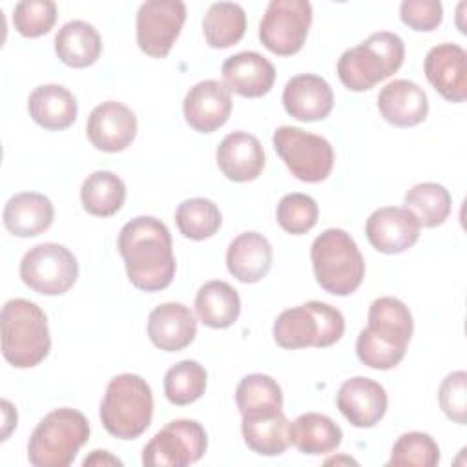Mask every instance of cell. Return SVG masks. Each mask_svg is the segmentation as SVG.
<instances>
[{"mask_svg": "<svg viewBox=\"0 0 467 467\" xmlns=\"http://www.w3.org/2000/svg\"><path fill=\"white\" fill-rule=\"evenodd\" d=\"M130 283L144 292H159L175 277L173 243L168 226L151 215L128 221L117 239Z\"/></svg>", "mask_w": 467, "mask_h": 467, "instance_id": "1", "label": "cell"}, {"mask_svg": "<svg viewBox=\"0 0 467 467\" xmlns=\"http://www.w3.org/2000/svg\"><path fill=\"white\" fill-rule=\"evenodd\" d=\"M2 354L16 368L42 363L51 350V336L44 310L24 297L9 299L0 314Z\"/></svg>", "mask_w": 467, "mask_h": 467, "instance_id": "2", "label": "cell"}, {"mask_svg": "<svg viewBox=\"0 0 467 467\" xmlns=\"http://www.w3.org/2000/svg\"><path fill=\"white\" fill-rule=\"evenodd\" d=\"M102 427L119 440L139 438L153 418V394L148 381L131 372L113 376L100 401Z\"/></svg>", "mask_w": 467, "mask_h": 467, "instance_id": "3", "label": "cell"}, {"mask_svg": "<svg viewBox=\"0 0 467 467\" xmlns=\"http://www.w3.org/2000/svg\"><path fill=\"white\" fill-rule=\"evenodd\" d=\"M89 440L88 418L71 407L47 412L27 441V460L35 467H67Z\"/></svg>", "mask_w": 467, "mask_h": 467, "instance_id": "4", "label": "cell"}, {"mask_svg": "<svg viewBox=\"0 0 467 467\" xmlns=\"http://www.w3.org/2000/svg\"><path fill=\"white\" fill-rule=\"evenodd\" d=\"M403 58L405 44L401 36L390 31H378L341 53L337 77L350 91H367L396 73Z\"/></svg>", "mask_w": 467, "mask_h": 467, "instance_id": "5", "label": "cell"}, {"mask_svg": "<svg viewBox=\"0 0 467 467\" xmlns=\"http://www.w3.org/2000/svg\"><path fill=\"white\" fill-rule=\"evenodd\" d=\"M310 259L317 285L334 296H350L365 277V259L356 241L341 228H327L312 246Z\"/></svg>", "mask_w": 467, "mask_h": 467, "instance_id": "6", "label": "cell"}, {"mask_svg": "<svg viewBox=\"0 0 467 467\" xmlns=\"http://www.w3.org/2000/svg\"><path fill=\"white\" fill-rule=\"evenodd\" d=\"M343 332V314L323 301H308L283 310L274 321V339L286 350L306 347L325 348L337 343Z\"/></svg>", "mask_w": 467, "mask_h": 467, "instance_id": "7", "label": "cell"}, {"mask_svg": "<svg viewBox=\"0 0 467 467\" xmlns=\"http://www.w3.org/2000/svg\"><path fill=\"white\" fill-rule=\"evenodd\" d=\"M272 142L290 173L303 182H321L334 168V148L321 135L296 126H279Z\"/></svg>", "mask_w": 467, "mask_h": 467, "instance_id": "8", "label": "cell"}, {"mask_svg": "<svg viewBox=\"0 0 467 467\" xmlns=\"http://www.w3.org/2000/svg\"><path fill=\"white\" fill-rule=\"evenodd\" d=\"M20 277L33 292L62 296L77 283L78 263L73 252L64 244L42 243L24 254Z\"/></svg>", "mask_w": 467, "mask_h": 467, "instance_id": "9", "label": "cell"}, {"mask_svg": "<svg viewBox=\"0 0 467 467\" xmlns=\"http://www.w3.org/2000/svg\"><path fill=\"white\" fill-rule=\"evenodd\" d=\"M208 449L204 427L195 420H171L142 449L146 467H184L199 462Z\"/></svg>", "mask_w": 467, "mask_h": 467, "instance_id": "10", "label": "cell"}, {"mask_svg": "<svg viewBox=\"0 0 467 467\" xmlns=\"http://www.w3.org/2000/svg\"><path fill=\"white\" fill-rule=\"evenodd\" d=\"M312 24V4L306 0H272L259 24L261 44L279 57L301 51Z\"/></svg>", "mask_w": 467, "mask_h": 467, "instance_id": "11", "label": "cell"}, {"mask_svg": "<svg viewBox=\"0 0 467 467\" xmlns=\"http://www.w3.org/2000/svg\"><path fill=\"white\" fill-rule=\"evenodd\" d=\"M186 22V5L181 0H148L137 11V44L142 53L162 58L170 53Z\"/></svg>", "mask_w": 467, "mask_h": 467, "instance_id": "12", "label": "cell"}, {"mask_svg": "<svg viewBox=\"0 0 467 467\" xmlns=\"http://www.w3.org/2000/svg\"><path fill=\"white\" fill-rule=\"evenodd\" d=\"M86 135L89 142L100 151H122L137 137V117L122 102H102L89 113L86 122Z\"/></svg>", "mask_w": 467, "mask_h": 467, "instance_id": "13", "label": "cell"}, {"mask_svg": "<svg viewBox=\"0 0 467 467\" xmlns=\"http://www.w3.org/2000/svg\"><path fill=\"white\" fill-rule=\"evenodd\" d=\"M420 223L405 206L374 210L365 224L368 243L381 254H401L420 239Z\"/></svg>", "mask_w": 467, "mask_h": 467, "instance_id": "14", "label": "cell"}, {"mask_svg": "<svg viewBox=\"0 0 467 467\" xmlns=\"http://www.w3.org/2000/svg\"><path fill=\"white\" fill-rule=\"evenodd\" d=\"M182 111L190 128L199 133H213L230 119L232 91L219 80H201L188 89Z\"/></svg>", "mask_w": 467, "mask_h": 467, "instance_id": "15", "label": "cell"}, {"mask_svg": "<svg viewBox=\"0 0 467 467\" xmlns=\"http://www.w3.org/2000/svg\"><path fill=\"white\" fill-rule=\"evenodd\" d=\"M423 71L431 86L449 102L467 99V53L462 46L443 42L429 49Z\"/></svg>", "mask_w": 467, "mask_h": 467, "instance_id": "16", "label": "cell"}, {"mask_svg": "<svg viewBox=\"0 0 467 467\" xmlns=\"http://www.w3.org/2000/svg\"><path fill=\"white\" fill-rule=\"evenodd\" d=\"M336 405L350 425L368 429L385 416L389 398L381 383L365 376H354L339 387Z\"/></svg>", "mask_w": 467, "mask_h": 467, "instance_id": "17", "label": "cell"}, {"mask_svg": "<svg viewBox=\"0 0 467 467\" xmlns=\"http://www.w3.org/2000/svg\"><path fill=\"white\" fill-rule=\"evenodd\" d=\"M283 106L286 113L297 120H323L334 108V93L323 77L301 73L285 84Z\"/></svg>", "mask_w": 467, "mask_h": 467, "instance_id": "18", "label": "cell"}, {"mask_svg": "<svg viewBox=\"0 0 467 467\" xmlns=\"http://www.w3.org/2000/svg\"><path fill=\"white\" fill-rule=\"evenodd\" d=\"M223 84L246 99L266 95L275 82V67L257 51H241L228 57L221 66Z\"/></svg>", "mask_w": 467, "mask_h": 467, "instance_id": "19", "label": "cell"}, {"mask_svg": "<svg viewBox=\"0 0 467 467\" xmlns=\"http://www.w3.org/2000/svg\"><path fill=\"white\" fill-rule=\"evenodd\" d=\"M223 175L234 182H248L261 175L266 159L259 139L246 131L228 133L215 151Z\"/></svg>", "mask_w": 467, "mask_h": 467, "instance_id": "20", "label": "cell"}, {"mask_svg": "<svg viewBox=\"0 0 467 467\" xmlns=\"http://www.w3.org/2000/svg\"><path fill=\"white\" fill-rule=\"evenodd\" d=\"M197 336V321L193 312L175 301L155 306L148 316V337L164 350L177 352L186 348Z\"/></svg>", "mask_w": 467, "mask_h": 467, "instance_id": "21", "label": "cell"}, {"mask_svg": "<svg viewBox=\"0 0 467 467\" xmlns=\"http://www.w3.org/2000/svg\"><path fill=\"white\" fill-rule=\"evenodd\" d=\"M378 109L389 124L410 128L425 120L429 113V99L423 88L416 82L398 78L381 88L378 95Z\"/></svg>", "mask_w": 467, "mask_h": 467, "instance_id": "22", "label": "cell"}, {"mask_svg": "<svg viewBox=\"0 0 467 467\" xmlns=\"http://www.w3.org/2000/svg\"><path fill=\"white\" fill-rule=\"evenodd\" d=\"M272 244L257 232L239 234L226 250L228 272L241 283H257L272 268Z\"/></svg>", "mask_w": 467, "mask_h": 467, "instance_id": "23", "label": "cell"}, {"mask_svg": "<svg viewBox=\"0 0 467 467\" xmlns=\"http://www.w3.org/2000/svg\"><path fill=\"white\" fill-rule=\"evenodd\" d=\"M55 217L53 202L36 192L15 193L4 206V226L15 237H35L46 232Z\"/></svg>", "mask_w": 467, "mask_h": 467, "instance_id": "24", "label": "cell"}, {"mask_svg": "<svg viewBox=\"0 0 467 467\" xmlns=\"http://www.w3.org/2000/svg\"><path fill=\"white\" fill-rule=\"evenodd\" d=\"M31 119L49 131L69 128L77 119V99L60 84H42L35 88L27 99Z\"/></svg>", "mask_w": 467, "mask_h": 467, "instance_id": "25", "label": "cell"}, {"mask_svg": "<svg viewBox=\"0 0 467 467\" xmlns=\"http://www.w3.org/2000/svg\"><path fill=\"white\" fill-rule=\"evenodd\" d=\"M288 440L301 452L308 456L328 454L341 445V427L319 412H305L288 425Z\"/></svg>", "mask_w": 467, "mask_h": 467, "instance_id": "26", "label": "cell"}, {"mask_svg": "<svg viewBox=\"0 0 467 467\" xmlns=\"http://www.w3.org/2000/svg\"><path fill=\"white\" fill-rule=\"evenodd\" d=\"M288 425L290 421L286 420L285 412L279 409V410L243 416L241 432H243L244 443L254 452L261 456H279L290 445Z\"/></svg>", "mask_w": 467, "mask_h": 467, "instance_id": "27", "label": "cell"}, {"mask_svg": "<svg viewBox=\"0 0 467 467\" xmlns=\"http://www.w3.org/2000/svg\"><path fill=\"white\" fill-rule=\"evenodd\" d=\"M55 53L69 67L93 66L102 53V38L84 20L66 22L55 35Z\"/></svg>", "mask_w": 467, "mask_h": 467, "instance_id": "28", "label": "cell"}, {"mask_svg": "<svg viewBox=\"0 0 467 467\" xmlns=\"http://www.w3.org/2000/svg\"><path fill=\"white\" fill-rule=\"evenodd\" d=\"M197 317L210 328H228L241 314L237 290L226 281L213 279L204 283L195 296Z\"/></svg>", "mask_w": 467, "mask_h": 467, "instance_id": "29", "label": "cell"}, {"mask_svg": "<svg viewBox=\"0 0 467 467\" xmlns=\"http://www.w3.org/2000/svg\"><path fill=\"white\" fill-rule=\"evenodd\" d=\"M80 201L88 213L109 217L122 208L126 201V184L117 173L109 170H97L84 179Z\"/></svg>", "mask_w": 467, "mask_h": 467, "instance_id": "30", "label": "cell"}, {"mask_svg": "<svg viewBox=\"0 0 467 467\" xmlns=\"http://www.w3.org/2000/svg\"><path fill=\"white\" fill-rule=\"evenodd\" d=\"M246 31V13L239 4L215 2L202 18V33L206 44L215 49L237 44Z\"/></svg>", "mask_w": 467, "mask_h": 467, "instance_id": "31", "label": "cell"}, {"mask_svg": "<svg viewBox=\"0 0 467 467\" xmlns=\"http://www.w3.org/2000/svg\"><path fill=\"white\" fill-rule=\"evenodd\" d=\"M451 202L449 190L438 182L414 184L403 197L405 208L410 210L420 226L425 228L443 224L451 213Z\"/></svg>", "mask_w": 467, "mask_h": 467, "instance_id": "32", "label": "cell"}, {"mask_svg": "<svg viewBox=\"0 0 467 467\" xmlns=\"http://www.w3.org/2000/svg\"><path fill=\"white\" fill-rule=\"evenodd\" d=\"M235 403L241 416L279 410L283 409V390L272 376L248 374L235 389Z\"/></svg>", "mask_w": 467, "mask_h": 467, "instance_id": "33", "label": "cell"}, {"mask_svg": "<svg viewBox=\"0 0 467 467\" xmlns=\"http://www.w3.org/2000/svg\"><path fill=\"white\" fill-rule=\"evenodd\" d=\"M223 217L219 206L206 197H192L182 201L175 210V224L179 232L193 241H202L217 234Z\"/></svg>", "mask_w": 467, "mask_h": 467, "instance_id": "34", "label": "cell"}, {"mask_svg": "<svg viewBox=\"0 0 467 467\" xmlns=\"http://www.w3.org/2000/svg\"><path fill=\"white\" fill-rule=\"evenodd\" d=\"M208 372L206 368L193 361L182 359L168 368L164 374V394L171 405H190L197 401L206 390Z\"/></svg>", "mask_w": 467, "mask_h": 467, "instance_id": "35", "label": "cell"}, {"mask_svg": "<svg viewBox=\"0 0 467 467\" xmlns=\"http://www.w3.org/2000/svg\"><path fill=\"white\" fill-rule=\"evenodd\" d=\"M407 345L401 339L385 336L370 327H365L356 339L358 359L376 370H389L400 365L405 358Z\"/></svg>", "mask_w": 467, "mask_h": 467, "instance_id": "36", "label": "cell"}, {"mask_svg": "<svg viewBox=\"0 0 467 467\" xmlns=\"http://www.w3.org/2000/svg\"><path fill=\"white\" fill-rule=\"evenodd\" d=\"M367 321V327L385 336L401 339L405 343L410 341L414 332V321L409 306L401 299L390 296L378 297L372 301Z\"/></svg>", "mask_w": 467, "mask_h": 467, "instance_id": "37", "label": "cell"}, {"mask_svg": "<svg viewBox=\"0 0 467 467\" xmlns=\"http://www.w3.org/2000/svg\"><path fill=\"white\" fill-rule=\"evenodd\" d=\"M440 463V447L427 432L410 431L401 434L390 451L387 465L434 467Z\"/></svg>", "mask_w": 467, "mask_h": 467, "instance_id": "38", "label": "cell"}, {"mask_svg": "<svg viewBox=\"0 0 467 467\" xmlns=\"http://www.w3.org/2000/svg\"><path fill=\"white\" fill-rule=\"evenodd\" d=\"M275 217L279 226L285 232L292 235H303L316 226L319 217V208L310 195L296 192V193L285 195L279 201Z\"/></svg>", "mask_w": 467, "mask_h": 467, "instance_id": "39", "label": "cell"}, {"mask_svg": "<svg viewBox=\"0 0 467 467\" xmlns=\"http://www.w3.org/2000/svg\"><path fill=\"white\" fill-rule=\"evenodd\" d=\"M57 22V4L51 0H24L15 5L13 26L26 38L51 31Z\"/></svg>", "mask_w": 467, "mask_h": 467, "instance_id": "40", "label": "cell"}, {"mask_svg": "<svg viewBox=\"0 0 467 467\" xmlns=\"http://www.w3.org/2000/svg\"><path fill=\"white\" fill-rule=\"evenodd\" d=\"M438 401L449 420L458 425L467 421V372H451L440 385Z\"/></svg>", "mask_w": 467, "mask_h": 467, "instance_id": "41", "label": "cell"}, {"mask_svg": "<svg viewBox=\"0 0 467 467\" xmlns=\"http://www.w3.org/2000/svg\"><path fill=\"white\" fill-rule=\"evenodd\" d=\"M400 18L414 31H432L443 20V5L438 0H405L400 5Z\"/></svg>", "mask_w": 467, "mask_h": 467, "instance_id": "42", "label": "cell"}, {"mask_svg": "<svg viewBox=\"0 0 467 467\" xmlns=\"http://www.w3.org/2000/svg\"><path fill=\"white\" fill-rule=\"evenodd\" d=\"M82 465L84 467H88V465H122V462L108 451H93L89 456H86Z\"/></svg>", "mask_w": 467, "mask_h": 467, "instance_id": "43", "label": "cell"}]
</instances>
